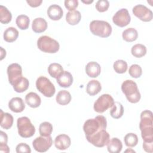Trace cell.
<instances>
[{
  "label": "cell",
  "mask_w": 153,
  "mask_h": 153,
  "mask_svg": "<svg viewBox=\"0 0 153 153\" xmlns=\"http://www.w3.org/2000/svg\"><path fill=\"white\" fill-rule=\"evenodd\" d=\"M131 54L137 58H140L144 56L146 53V47L141 44H137L134 45L131 49Z\"/></svg>",
  "instance_id": "obj_32"
},
{
  "label": "cell",
  "mask_w": 153,
  "mask_h": 153,
  "mask_svg": "<svg viewBox=\"0 0 153 153\" xmlns=\"http://www.w3.org/2000/svg\"><path fill=\"white\" fill-rule=\"evenodd\" d=\"M47 28V23L46 20L41 17L35 19L32 22V29L35 33H42Z\"/></svg>",
  "instance_id": "obj_20"
},
{
  "label": "cell",
  "mask_w": 153,
  "mask_h": 153,
  "mask_svg": "<svg viewBox=\"0 0 153 153\" xmlns=\"http://www.w3.org/2000/svg\"><path fill=\"white\" fill-rule=\"evenodd\" d=\"M4 39L7 42L15 41L19 36L18 30L14 27H8L4 32Z\"/></svg>",
  "instance_id": "obj_27"
},
{
  "label": "cell",
  "mask_w": 153,
  "mask_h": 153,
  "mask_svg": "<svg viewBox=\"0 0 153 153\" xmlns=\"http://www.w3.org/2000/svg\"><path fill=\"white\" fill-rule=\"evenodd\" d=\"M121 90L129 102L136 103L140 100L141 95L134 81L130 79L124 81L121 84Z\"/></svg>",
  "instance_id": "obj_3"
},
{
  "label": "cell",
  "mask_w": 153,
  "mask_h": 153,
  "mask_svg": "<svg viewBox=\"0 0 153 153\" xmlns=\"http://www.w3.org/2000/svg\"><path fill=\"white\" fill-rule=\"evenodd\" d=\"M26 2L31 7H37L39 6L42 2V0H27Z\"/></svg>",
  "instance_id": "obj_42"
},
{
  "label": "cell",
  "mask_w": 153,
  "mask_h": 153,
  "mask_svg": "<svg viewBox=\"0 0 153 153\" xmlns=\"http://www.w3.org/2000/svg\"><path fill=\"white\" fill-rule=\"evenodd\" d=\"M125 152H135V151H134V150H132V149H127V150H126L125 151Z\"/></svg>",
  "instance_id": "obj_47"
},
{
  "label": "cell",
  "mask_w": 153,
  "mask_h": 153,
  "mask_svg": "<svg viewBox=\"0 0 153 153\" xmlns=\"http://www.w3.org/2000/svg\"><path fill=\"white\" fill-rule=\"evenodd\" d=\"M122 37L126 42H133L137 39L138 37V33L134 28L129 27L123 32Z\"/></svg>",
  "instance_id": "obj_28"
},
{
  "label": "cell",
  "mask_w": 153,
  "mask_h": 153,
  "mask_svg": "<svg viewBox=\"0 0 153 153\" xmlns=\"http://www.w3.org/2000/svg\"><path fill=\"white\" fill-rule=\"evenodd\" d=\"M125 145L128 147H134L138 143L137 136L133 133H127L124 138Z\"/></svg>",
  "instance_id": "obj_35"
},
{
  "label": "cell",
  "mask_w": 153,
  "mask_h": 153,
  "mask_svg": "<svg viewBox=\"0 0 153 153\" xmlns=\"http://www.w3.org/2000/svg\"><path fill=\"white\" fill-rule=\"evenodd\" d=\"M47 15L52 20H60L63 14V11L60 6L57 4L51 5L47 10Z\"/></svg>",
  "instance_id": "obj_16"
},
{
  "label": "cell",
  "mask_w": 153,
  "mask_h": 153,
  "mask_svg": "<svg viewBox=\"0 0 153 153\" xmlns=\"http://www.w3.org/2000/svg\"><path fill=\"white\" fill-rule=\"evenodd\" d=\"M130 16L126 8H121L112 17L114 23L121 27L128 25L130 22Z\"/></svg>",
  "instance_id": "obj_12"
},
{
  "label": "cell",
  "mask_w": 153,
  "mask_h": 153,
  "mask_svg": "<svg viewBox=\"0 0 153 153\" xmlns=\"http://www.w3.org/2000/svg\"><path fill=\"white\" fill-rule=\"evenodd\" d=\"M81 19V14L77 10L68 11L66 14V20L70 25H77Z\"/></svg>",
  "instance_id": "obj_24"
},
{
  "label": "cell",
  "mask_w": 153,
  "mask_h": 153,
  "mask_svg": "<svg viewBox=\"0 0 153 153\" xmlns=\"http://www.w3.org/2000/svg\"><path fill=\"white\" fill-rule=\"evenodd\" d=\"M109 7V2L107 0H99L96 4V10L100 13L105 12L108 10Z\"/></svg>",
  "instance_id": "obj_38"
},
{
  "label": "cell",
  "mask_w": 153,
  "mask_h": 153,
  "mask_svg": "<svg viewBox=\"0 0 153 153\" xmlns=\"http://www.w3.org/2000/svg\"><path fill=\"white\" fill-rule=\"evenodd\" d=\"M16 23L17 27L21 30H26L29 26L30 19L28 16L21 14L17 16L16 20Z\"/></svg>",
  "instance_id": "obj_33"
},
{
  "label": "cell",
  "mask_w": 153,
  "mask_h": 153,
  "mask_svg": "<svg viewBox=\"0 0 153 153\" xmlns=\"http://www.w3.org/2000/svg\"><path fill=\"white\" fill-rule=\"evenodd\" d=\"M110 115L115 119H118L121 118L124 114V108L122 104L118 102H115L113 106L111 108Z\"/></svg>",
  "instance_id": "obj_29"
},
{
  "label": "cell",
  "mask_w": 153,
  "mask_h": 153,
  "mask_svg": "<svg viewBox=\"0 0 153 153\" xmlns=\"http://www.w3.org/2000/svg\"><path fill=\"white\" fill-rule=\"evenodd\" d=\"M53 126L49 122H43L41 123L39 127V132L41 136H50L53 131Z\"/></svg>",
  "instance_id": "obj_34"
},
{
  "label": "cell",
  "mask_w": 153,
  "mask_h": 153,
  "mask_svg": "<svg viewBox=\"0 0 153 153\" xmlns=\"http://www.w3.org/2000/svg\"><path fill=\"white\" fill-rule=\"evenodd\" d=\"M10 109L16 113L22 112L25 108V104L23 99L19 97L12 98L8 102Z\"/></svg>",
  "instance_id": "obj_15"
},
{
  "label": "cell",
  "mask_w": 153,
  "mask_h": 153,
  "mask_svg": "<svg viewBox=\"0 0 153 153\" xmlns=\"http://www.w3.org/2000/svg\"><path fill=\"white\" fill-rule=\"evenodd\" d=\"M102 89L100 83L96 79L90 81L86 87V92L90 96H94L98 94Z\"/></svg>",
  "instance_id": "obj_23"
},
{
  "label": "cell",
  "mask_w": 153,
  "mask_h": 153,
  "mask_svg": "<svg viewBox=\"0 0 153 153\" xmlns=\"http://www.w3.org/2000/svg\"><path fill=\"white\" fill-rule=\"evenodd\" d=\"M122 148V142L117 137L112 138L107 144V149L110 153H119L121 151Z\"/></svg>",
  "instance_id": "obj_21"
},
{
  "label": "cell",
  "mask_w": 153,
  "mask_h": 153,
  "mask_svg": "<svg viewBox=\"0 0 153 153\" xmlns=\"http://www.w3.org/2000/svg\"><path fill=\"white\" fill-rule=\"evenodd\" d=\"M132 11L136 17L143 22H150L153 18L152 11L149 8L142 4L135 5L133 8Z\"/></svg>",
  "instance_id": "obj_11"
},
{
  "label": "cell",
  "mask_w": 153,
  "mask_h": 153,
  "mask_svg": "<svg viewBox=\"0 0 153 153\" xmlns=\"http://www.w3.org/2000/svg\"><path fill=\"white\" fill-rule=\"evenodd\" d=\"M56 100L57 103L60 105H66L70 103L71 100V95L70 93L66 90H60L57 93Z\"/></svg>",
  "instance_id": "obj_26"
},
{
  "label": "cell",
  "mask_w": 153,
  "mask_h": 153,
  "mask_svg": "<svg viewBox=\"0 0 153 153\" xmlns=\"http://www.w3.org/2000/svg\"><path fill=\"white\" fill-rule=\"evenodd\" d=\"M14 91L17 93H23L25 91L29 86V80L25 77L20 78L13 85Z\"/></svg>",
  "instance_id": "obj_25"
},
{
  "label": "cell",
  "mask_w": 153,
  "mask_h": 153,
  "mask_svg": "<svg viewBox=\"0 0 153 153\" xmlns=\"http://www.w3.org/2000/svg\"><path fill=\"white\" fill-rule=\"evenodd\" d=\"M16 152L20 153V152H26V153H30L31 149L30 146L25 143H20L16 146Z\"/></svg>",
  "instance_id": "obj_39"
},
{
  "label": "cell",
  "mask_w": 153,
  "mask_h": 153,
  "mask_svg": "<svg viewBox=\"0 0 153 153\" xmlns=\"http://www.w3.org/2000/svg\"><path fill=\"white\" fill-rule=\"evenodd\" d=\"M129 75L134 78H139L142 74V68L137 64H133L130 66L128 70Z\"/></svg>",
  "instance_id": "obj_37"
},
{
  "label": "cell",
  "mask_w": 153,
  "mask_h": 153,
  "mask_svg": "<svg viewBox=\"0 0 153 153\" xmlns=\"http://www.w3.org/2000/svg\"><path fill=\"white\" fill-rule=\"evenodd\" d=\"M64 4L66 8L69 11H73L78 7V1L77 0H65Z\"/></svg>",
  "instance_id": "obj_40"
},
{
  "label": "cell",
  "mask_w": 153,
  "mask_h": 153,
  "mask_svg": "<svg viewBox=\"0 0 153 153\" xmlns=\"http://www.w3.org/2000/svg\"><path fill=\"white\" fill-rule=\"evenodd\" d=\"M89 27L93 35L102 38H107L112 33L111 25L103 20H93L90 23Z\"/></svg>",
  "instance_id": "obj_4"
},
{
  "label": "cell",
  "mask_w": 153,
  "mask_h": 153,
  "mask_svg": "<svg viewBox=\"0 0 153 153\" xmlns=\"http://www.w3.org/2000/svg\"><path fill=\"white\" fill-rule=\"evenodd\" d=\"M139 128L143 141L153 142V115L151 111L145 110L141 112Z\"/></svg>",
  "instance_id": "obj_1"
},
{
  "label": "cell",
  "mask_w": 153,
  "mask_h": 153,
  "mask_svg": "<svg viewBox=\"0 0 153 153\" xmlns=\"http://www.w3.org/2000/svg\"><path fill=\"white\" fill-rule=\"evenodd\" d=\"M113 68L117 73L124 74L127 69V63L123 60H117L114 62Z\"/></svg>",
  "instance_id": "obj_36"
},
{
  "label": "cell",
  "mask_w": 153,
  "mask_h": 153,
  "mask_svg": "<svg viewBox=\"0 0 153 153\" xmlns=\"http://www.w3.org/2000/svg\"><path fill=\"white\" fill-rule=\"evenodd\" d=\"M37 46L41 51L48 53H55L60 48L59 43L56 40L46 35L41 36L38 38Z\"/></svg>",
  "instance_id": "obj_5"
},
{
  "label": "cell",
  "mask_w": 153,
  "mask_h": 153,
  "mask_svg": "<svg viewBox=\"0 0 153 153\" xmlns=\"http://www.w3.org/2000/svg\"><path fill=\"white\" fill-rule=\"evenodd\" d=\"M0 144H7V141H8V136L7 134L2 131H0Z\"/></svg>",
  "instance_id": "obj_43"
},
{
  "label": "cell",
  "mask_w": 153,
  "mask_h": 153,
  "mask_svg": "<svg viewBox=\"0 0 153 153\" xmlns=\"http://www.w3.org/2000/svg\"><path fill=\"white\" fill-rule=\"evenodd\" d=\"M71 143V140L69 136L65 134H61L56 137L54 139V145L57 149L65 150L68 149Z\"/></svg>",
  "instance_id": "obj_14"
},
{
  "label": "cell",
  "mask_w": 153,
  "mask_h": 153,
  "mask_svg": "<svg viewBox=\"0 0 153 153\" xmlns=\"http://www.w3.org/2000/svg\"><path fill=\"white\" fill-rule=\"evenodd\" d=\"M25 101L27 105L33 108L39 107L41 103L39 96L34 92L27 93L25 96Z\"/></svg>",
  "instance_id": "obj_19"
},
{
  "label": "cell",
  "mask_w": 153,
  "mask_h": 153,
  "mask_svg": "<svg viewBox=\"0 0 153 153\" xmlns=\"http://www.w3.org/2000/svg\"><path fill=\"white\" fill-rule=\"evenodd\" d=\"M64 72L62 65L59 63H53L48 67V72L51 76L57 78Z\"/></svg>",
  "instance_id": "obj_30"
},
{
  "label": "cell",
  "mask_w": 153,
  "mask_h": 153,
  "mask_svg": "<svg viewBox=\"0 0 153 153\" xmlns=\"http://www.w3.org/2000/svg\"><path fill=\"white\" fill-rule=\"evenodd\" d=\"M10 151V148L7 144H0V152L8 153Z\"/></svg>",
  "instance_id": "obj_44"
},
{
  "label": "cell",
  "mask_w": 153,
  "mask_h": 153,
  "mask_svg": "<svg viewBox=\"0 0 153 153\" xmlns=\"http://www.w3.org/2000/svg\"><path fill=\"white\" fill-rule=\"evenodd\" d=\"M113 97L109 94H103L101 95L94 103V110L98 113H103L108 109L111 108L114 103Z\"/></svg>",
  "instance_id": "obj_9"
},
{
  "label": "cell",
  "mask_w": 153,
  "mask_h": 153,
  "mask_svg": "<svg viewBox=\"0 0 153 153\" xmlns=\"http://www.w3.org/2000/svg\"><path fill=\"white\" fill-rule=\"evenodd\" d=\"M143 148L146 152L152 153V152H153V142L143 141Z\"/></svg>",
  "instance_id": "obj_41"
},
{
  "label": "cell",
  "mask_w": 153,
  "mask_h": 153,
  "mask_svg": "<svg viewBox=\"0 0 153 153\" xmlns=\"http://www.w3.org/2000/svg\"><path fill=\"white\" fill-rule=\"evenodd\" d=\"M57 82L61 87H69L73 82V76L68 71H64L57 78Z\"/></svg>",
  "instance_id": "obj_17"
},
{
  "label": "cell",
  "mask_w": 153,
  "mask_h": 153,
  "mask_svg": "<svg viewBox=\"0 0 153 153\" xmlns=\"http://www.w3.org/2000/svg\"><path fill=\"white\" fill-rule=\"evenodd\" d=\"M85 137L88 142L98 148L107 145L110 140L109 134L106 131V129L101 130L91 136H85Z\"/></svg>",
  "instance_id": "obj_8"
},
{
  "label": "cell",
  "mask_w": 153,
  "mask_h": 153,
  "mask_svg": "<svg viewBox=\"0 0 153 153\" xmlns=\"http://www.w3.org/2000/svg\"><path fill=\"white\" fill-rule=\"evenodd\" d=\"M1 60H2L6 56V51L1 47Z\"/></svg>",
  "instance_id": "obj_45"
},
{
  "label": "cell",
  "mask_w": 153,
  "mask_h": 153,
  "mask_svg": "<svg viewBox=\"0 0 153 153\" xmlns=\"http://www.w3.org/2000/svg\"><path fill=\"white\" fill-rule=\"evenodd\" d=\"M7 74L9 82L13 85L20 78L23 76L22 66L16 63L10 65L7 68Z\"/></svg>",
  "instance_id": "obj_13"
},
{
  "label": "cell",
  "mask_w": 153,
  "mask_h": 153,
  "mask_svg": "<svg viewBox=\"0 0 153 153\" xmlns=\"http://www.w3.org/2000/svg\"><path fill=\"white\" fill-rule=\"evenodd\" d=\"M53 144L52 137L50 136H39L35 138L32 145L35 151L39 152H46L51 146Z\"/></svg>",
  "instance_id": "obj_10"
},
{
  "label": "cell",
  "mask_w": 153,
  "mask_h": 153,
  "mask_svg": "<svg viewBox=\"0 0 153 153\" xmlns=\"http://www.w3.org/2000/svg\"><path fill=\"white\" fill-rule=\"evenodd\" d=\"M107 121L106 118L103 115H97L94 118L88 119L85 121L83 126V130L85 136H91L96 132L106 129Z\"/></svg>",
  "instance_id": "obj_2"
},
{
  "label": "cell",
  "mask_w": 153,
  "mask_h": 153,
  "mask_svg": "<svg viewBox=\"0 0 153 153\" xmlns=\"http://www.w3.org/2000/svg\"><path fill=\"white\" fill-rule=\"evenodd\" d=\"M101 72L100 65L96 62H88L85 66V72L91 78L97 77Z\"/></svg>",
  "instance_id": "obj_18"
},
{
  "label": "cell",
  "mask_w": 153,
  "mask_h": 153,
  "mask_svg": "<svg viewBox=\"0 0 153 153\" xmlns=\"http://www.w3.org/2000/svg\"><path fill=\"white\" fill-rule=\"evenodd\" d=\"M82 2L84 4H91L92 2H93V0H88V1H84L82 0Z\"/></svg>",
  "instance_id": "obj_46"
},
{
  "label": "cell",
  "mask_w": 153,
  "mask_h": 153,
  "mask_svg": "<svg viewBox=\"0 0 153 153\" xmlns=\"http://www.w3.org/2000/svg\"><path fill=\"white\" fill-rule=\"evenodd\" d=\"M12 19L11 12L7 7L4 5H0V22L2 24L9 23Z\"/></svg>",
  "instance_id": "obj_31"
},
{
  "label": "cell",
  "mask_w": 153,
  "mask_h": 153,
  "mask_svg": "<svg viewBox=\"0 0 153 153\" xmlns=\"http://www.w3.org/2000/svg\"><path fill=\"white\" fill-rule=\"evenodd\" d=\"M13 117L11 114L5 112L4 113L2 109H1V127L4 129H10L13 124Z\"/></svg>",
  "instance_id": "obj_22"
},
{
  "label": "cell",
  "mask_w": 153,
  "mask_h": 153,
  "mask_svg": "<svg viewBox=\"0 0 153 153\" xmlns=\"http://www.w3.org/2000/svg\"><path fill=\"white\" fill-rule=\"evenodd\" d=\"M37 90L47 97H52L55 92L56 88L54 84L45 76H41L36 81Z\"/></svg>",
  "instance_id": "obj_7"
},
{
  "label": "cell",
  "mask_w": 153,
  "mask_h": 153,
  "mask_svg": "<svg viewBox=\"0 0 153 153\" xmlns=\"http://www.w3.org/2000/svg\"><path fill=\"white\" fill-rule=\"evenodd\" d=\"M19 134L23 138L32 137L35 132V128L27 117H20L17 121Z\"/></svg>",
  "instance_id": "obj_6"
}]
</instances>
